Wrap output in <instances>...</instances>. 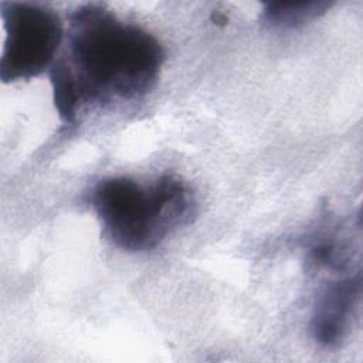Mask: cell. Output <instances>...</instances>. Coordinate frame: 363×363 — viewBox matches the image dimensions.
<instances>
[{"mask_svg": "<svg viewBox=\"0 0 363 363\" xmlns=\"http://www.w3.org/2000/svg\"><path fill=\"white\" fill-rule=\"evenodd\" d=\"M163 62L153 34L102 6H81L69 17L65 54L50 68L55 109L74 123L85 106L140 98L156 85Z\"/></svg>", "mask_w": 363, "mask_h": 363, "instance_id": "obj_1", "label": "cell"}, {"mask_svg": "<svg viewBox=\"0 0 363 363\" xmlns=\"http://www.w3.org/2000/svg\"><path fill=\"white\" fill-rule=\"evenodd\" d=\"M4 43L0 58L3 82L26 81L50 69L64 40L60 16L44 6L1 3Z\"/></svg>", "mask_w": 363, "mask_h": 363, "instance_id": "obj_3", "label": "cell"}, {"mask_svg": "<svg viewBox=\"0 0 363 363\" xmlns=\"http://www.w3.org/2000/svg\"><path fill=\"white\" fill-rule=\"evenodd\" d=\"M362 298V275L357 271L329 282L318 295L311 330L318 343L335 347L346 337Z\"/></svg>", "mask_w": 363, "mask_h": 363, "instance_id": "obj_4", "label": "cell"}, {"mask_svg": "<svg viewBox=\"0 0 363 363\" xmlns=\"http://www.w3.org/2000/svg\"><path fill=\"white\" fill-rule=\"evenodd\" d=\"M329 7L328 1L268 3L262 10V21L274 28H294L315 20Z\"/></svg>", "mask_w": 363, "mask_h": 363, "instance_id": "obj_5", "label": "cell"}, {"mask_svg": "<svg viewBox=\"0 0 363 363\" xmlns=\"http://www.w3.org/2000/svg\"><path fill=\"white\" fill-rule=\"evenodd\" d=\"M91 206L118 248L140 252L155 248L187 221L193 196L173 174H162L150 183L115 176L92 189Z\"/></svg>", "mask_w": 363, "mask_h": 363, "instance_id": "obj_2", "label": "cell"}]
</instances>
